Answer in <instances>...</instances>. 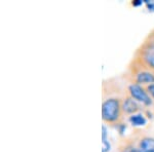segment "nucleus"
Instances as JSON below:
<instances>
[{
  "label": "nucleus",
  "instance_id": "f257e3e1",
  "mask_svg": "<svg viewBox=\"0 0 154 152\" xmlns=\"http://www.w3.org/2000/svg\"><path fill=\"white\" fill-rule=\"evenodd\" d=\"M122 98L117 95L103 96L102 102V119L103 123L109 126H114L122 123L123 120Z\"/></svg>",
  "mask_w": 154,
  "mask_h": 152
},
{
  "label": "nucleus",
  "instance_id": "f03ea898",
  "mask_svg": "<svg viewBox=\"0 0 154 152\" xmlns=\"http://www.w3.org/2000/svg\"><path fill=\"white\" fill-rule=\"evenodd\" d=\"M126 78L131 83L147 86L154 83V71L148 69L134 58L128 67Z\"/></svg>",
  "mask_w": 154,
  "mask_h": 152
},
{
  "label": "nucleus",
  "instance_id": "7ed1b4c3",
  "mask_svg": "<svg viewBox=\"0 0 154 152\" xmlns=\"http://www.w3.org/2000/svg\"><path fill=\"white\" fill-rule=\"evenodd\" d=\"M134 58L154 71V36L150 33L136 51Z\"/></svg>",
  "mask_w": 154,
  "mask_h": 152
},
{
  "label": "nucleus",
  "instance_id": "20e7f679",
  "mask_svg": "<svg viewBox=\"0 0 154 152\" xmlns=\"http://www.w3.org/2000/svg\"><path fill=\"white\" fill-rule=\"evenodd\" d=\"M126 94L131 96L134 100H136L138 103H140L142 106L150 107L153 105V100L149 95L146 86L139 85V84L130 83L128 86Z\"/></svg>",
  "mask_w": 154,
  "mask_h": 152
},
{
  "label": "nucleus",
  "instance_id": "39448f33",
  "mask_svg": "<svg viewBox=\"0 0 154 152\" xmlns=\"http://www.w3.org/2000/svg\"><path fill=\"white\" fill-rule=\"evenodd\" d=\"M122 109L125 115L131 116L134 114L140 113L141 109H142V105L140 103L134 100L131 96H128V94H125L122 97Z\"/></svg>",
  "mask_w": 154,
  "mask_h": 152
},
{
  "label": "nucleus",
  "instance_id": "423d86ee",
  "mask_svg": "<svg viewBox=\"0 0 154 152\" xmlns=\"http://www.w3.org/2000/svg\"><path fill=\"white\" fill-rule=\"evenodd\" d=\"M138 147L141 152H154V138L143 136L138 140Z\"/></svg>",
  "mask_w": 154,
  "mask_h": 152
},
{
  "label": "nucleus",
  "instance_id": "0eeeda50",
  "mask_svg": "<svg viewBox=\"0 0 154 152\" xmlns=\"http://www.w3.org/2000/svg\"><path fill=\"white\" fill-rule=\"evenodd\" d=\"M128 121H130V123L134 126H143L147 123V119H146L145 115L140 112V113H137V114H134V115L128 116Z\"/></svg>",
  "mask_w": 154,
  "mask_h": 152
},
{
  "label": "nucleus",
  "instance_id": "6e6552de",
  "mask_svg": "<svg viewBox=\"0 0 154 152\" xmlns=\"http://www.w3.org/2000/svg\"><path fill=\"white\" fill-rule=\"evenodd\" d=\"M110 150H111V144L108 141V139L102 140V152H109Z\"/></svg>",
  "mask_w": 154,
  "mask_h": 152
},
{
  "label": "nucleus",
  "instance_id": "1a4fd4ad",
  "mask_svg": "<svg viewBox=\"0 0 154 152\" xmlns=\"http://www.w3.org/2000/svg\"><path fill=\"white\" fill-rule=\"evenodd\" d=\"M108 139V128L105 123H103L102 126V140H106Z\"/></svg>",
  "mask_w": 154,
  "mask_h": 152
},
{
  "label": "nucleus",
  "instance_id": "9d476101",
  "mask_svg": "<svg viewBox=\"0 0 154 152\" xmlns=\"http://www.w3.org/2000/svg\"><path fill=\"white\" fill-rule=\"evenodd\" d=\"M144 3H146L147 8L149 11H154V1H148V0H144Z\"/></svg>",
  "mask_w": 154,
  "mask_h": 152
},
{
  "label": "nucleus",
  "instance_id": "9b49d317",
  "mask_svg": "<svg viewBox=\"0 0 154 152\" xmlns=\"http://www.w3.org/2000/svg\"><path fill=\"white\" fill-rule=\"evenodd\" d=\"M146 88H147L149 95L151 96V98L154 101V83L153 84H150V85H147L146 86Z\"/></svg>",
  "mask_w": 154,
  "mask_h": 152
},
{
  "label": "nucleus",
  "instance_id": "f8f14e48",
  "mask_svg": "<svg viewBox=\"0 0 154 152\" xmlns=\"http://www.w3.org/2000/svg\"><path fill=\"white\" fill-rule=\"evenodd\" d=\"M144 3V1H141V0H135V1L131 2V5L133 6H139V5H142Z\"/></svg>",
  "mask_w": 154,
  "mask_h": 152
},
{
  "label": "nucleus",
  "instance_id": "ddd939ff",
  "mask_svg": "<svg viewBox=\"0 0 154 152\" xmlns=\"http://www.w3.org/2000/svg\"><path fill=\"white\" fill-rule=\"evenodd\" d=\"M151 33H152V35L154 36V30H153V31H152V32H151Z\"/></svg>",
  "mask_w": 154,
  "mask_h": 152
}]
</instances>
